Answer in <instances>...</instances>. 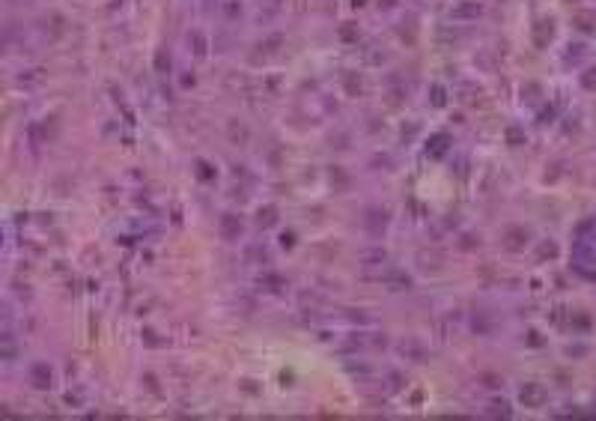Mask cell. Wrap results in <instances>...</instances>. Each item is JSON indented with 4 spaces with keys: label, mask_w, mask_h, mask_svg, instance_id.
I'll return each instance as SVG.
<instances>
[{
    "label": "cell",
    "mask_w": 596,
    "mask_h": 421,
    "mask_svg": "<svg viewBox=\"0 0 596 421\" xmlns=\"http://www.w3.org/2000/svg\"><path fill=\"white\" fill-rule=\"evenodd\" d=\"M519 400L525 403L528 409H540V407H546L549 391H546V385H540V382H528L525 389L519 391Z\"/></svg>",
    "instance_id": "2"
},
{
    "label": "cell",
    "mask_w": 596,
    "mask_h": 421,
    "mask_svg": "<svg viewBox=\"0 0 596 421\" xmlns=\"http://www.w3.org/2000/svg\"><path fill=\"white\" fill-rule=\"evenodd\" d=\"M573 260H575V269L588 278H596V221L582 224L579 230V242H575V251H573Z\"/></svg>",
    "instance_id": "1"
},
{
    "label": "cell",
    "mask_w": 596,
    "mask_h": 421,
    "mask_svg": "<svg viewBox=\"0 0 596 421\" xmlns=\"http://www.w3.org/2000/svg\"><path fill=\"white\" fill-rule=\"evenodd\" d=\"M30 380H33L36 389H48V382H51V371H48L45 364H36V367H33V373H30Z\"/></svg>",
    "instance_id": "3"
},
{
    "label": "cell",
    "mask_w": 596,
    "mask_h": 421,
    "mask_svg": "<svg viewBox=\"0 0 596 421\" xmlns=\"http://www.w3.org/2000/svg\"><path fill=\"white\" fill-rule=\"evenodd\" d=\"M489 412L492 415H510V403L507 400H495V403H489Z\"/></svg>",
    "instance_id": "4"
},
{
    "label": "cell",
    "mask_w": 596,
    "mask_h": 421,
    "mask_svg": "<svg viewBox=\"0 0 596 421\" xmlns=\"http://www.w3.org/2000/svg\"><path fill=\"white\" fill-rule=\"evenodd\" d=\"M582 84H584V90H596V69H590V72H584V78H582Z\"/></svg>",
    "instance_id": "5"
}]
</instances>
